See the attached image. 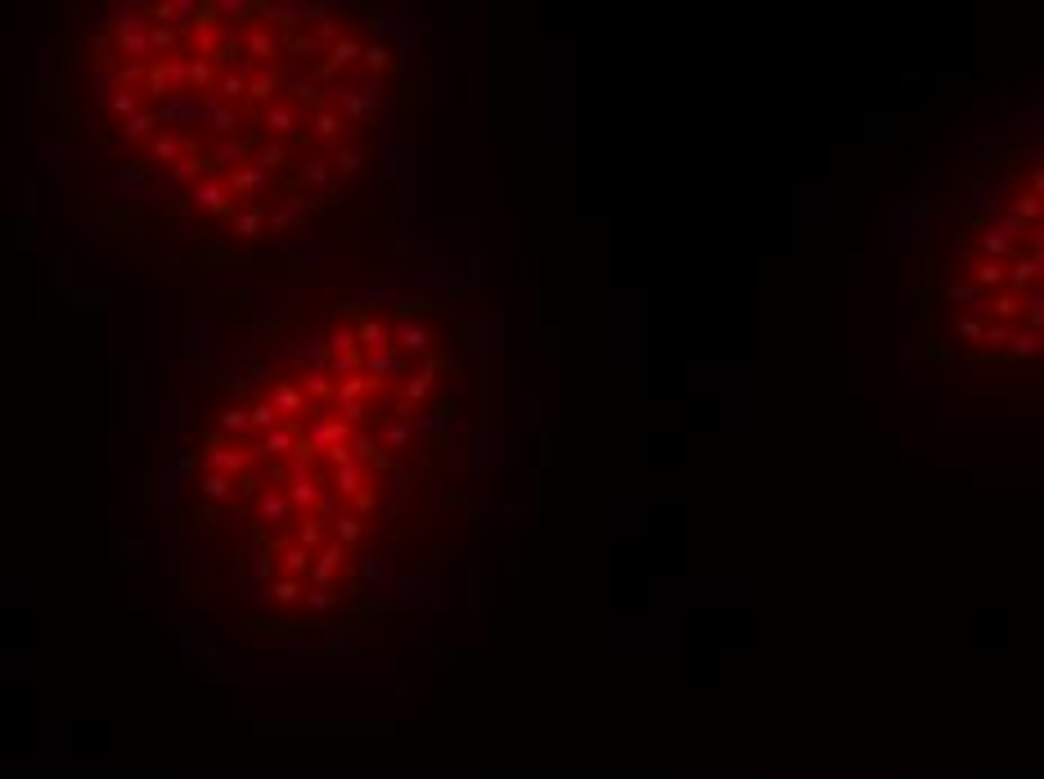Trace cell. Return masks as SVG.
Listing matches in <instances>:
<instances>
[{
  "mask_svg": "<svg viewBox=\"0 0 1044 779\" xmlns=\"http://www.w3.org/2000/svg\"><path fill=\"white\" fill-rule=\"evenodd\" d=\"M176 5V32L189 41V32L203 23V0H171Z\"/></svg>",
  "mask_w": 1044,
  "mask_h": 779,
  "instance_id": "obj_32",
  "label": "cell"
},
{
  "mask_svg": "<svg viewBox=\"0 0 1044 779\" xmlns=\"http://www.w3.org/2000/svg\"><path fill=\"white\" fill-rule=\"evenodd\" d=\"M225 185H230V194L234 199H257V194H266L270 190V172H261L257 167V158H248L243 167H234V172H225Z\"/></svg>",
  "mask_w": 1044,
  "mask_h": 779,
  "instance_id": "obj_13",
  "label": "cell"
},
{
  "mask_svg": "<svg viewBox=\"0 0 1044 779\" xmlns=\"http://www.w3.org/2000/svg\"><path fill=\"white\" fill-rule=\"evenodd\" d=\"M198 176H207V172H203V158H194V154L180 158V163L171 167V181H189V185H194Z\"/></svg>",
  "mask_w": 1044,
  "mask_h": 779,
  "instance_id": "obj_41",
  "label": "cell"
},
{
  "mask_svg": "<svg viewBox=\"0 0 1044 779\" xmlns=\"http://www.w3.org/2000/svg\"><path fill=\"white\" fill-rule=\"evenodd\" d=\"M284 55L293 59V64H311L315 59V32H293V37H284Z\"/></svg>",
  "mask_w": 1044,
  "mask_h": 779,
  "instance_id": "obj_34",
  "label": "cell"
},
{
  "mask_svg": "<svg viewBox=\"0 0 1044 779\" xmlns=\"http://www.w3.org/2000/svg\"><path fill=\"white\" fill-rule=\"evenodd\" d=\"M248 415H252V433H257V437H261V433H270V428H279V424H284V419H279V410L270 406L266 397H261V401H252V406H248Z\"/></svg>",
  "mask_w": 1044,
  "mask_h": 779,
  "instance_id": "obj_36",
  "label": "cell"
},
{
  "mask_svg": "<svg viewBox=\"0 0 1044 779\" xmlns=\"http://www.w3.org/2000/svg\"><path fill=\"white\" fill-rule=\"evenodd\" d=\"M284 496H288V505H293V523H297V518H311L315 509H320L324 487H320V469H315L311 455H297V460L288 464Z\"/></svg>",
  "mask_w": 1044,
  "mask_h": 779,
  "instance_id": "obj_2",
  "label": "cell"
},
{
  "mask_svg": "<svg viewBox=\"0 0 1044 779\" xmlns=\"http://www.w3.org/2000/svg\"><path fill=\"white\" fill-rule=\"evenodd\" d=\"M239 46H243V55H248L257 68H275V59L284 55V37H279V32L270 28L266 19H252L248 28H243V41H239Z\"/></svg>",
  "mask_w": 1044,
  "mask_h": 779,
  "instance_id": "obj_7",
  "label": "cell"
},
{
  "mask_svg": "<svg viewBox=\"0 0 1044 779\" xmlns=\"http://www.w3.org/2000/svg\"><path fill=\"white\" fill-rule=\"evenodd\" d=\"M216 68H221V77H252V73H257V64L243 55L239 41H225V50L216 55Z\"/></svg>",
  "mask_w": 1044,
  "mask_h": 779,
  "instance_id": "obj_28",
  "label": "cell"
},
{
  "mask_svg": "<svg viewBox=\"0 0 1044 779\" xmlns=\"http://www.w3.org/2000/svg\"><path fill=\"white\" fill-rule=\"evenodd\" d=\"M333 181V158L324 154H311L302 167H297V185H302V194H311V199H320L324 190H329Z\"/></svg>",
  "mask_w": 1044,
  "mask_h": 779,
  "instance_id": "obj_16",
  "label": "cell"
},
{
  "mask_svg": "<svg viewBox=\"0 0 1044 779\" xmlns=\"http://www.w3.org/2000/svg\"><path fill=\"white\" fill-rule=\"evenodd\" d=\"M365 536H369V523H365V518H356L351 509L329 523V541L342 545V550H351V545H365Z\"/></svg>",
  "mask_w": 1044,
  "mask_h": 779,
  "instance_id": "obj_22",
  "label": "cell"
},
{
  "mask_svg": "<svg viewBox=\"0 0 1044 779\" xmlns=\"http://www.w3.org/2000/svg\"><path fill=\"white\" fill-rule=\"evenodd\" d=\"M293 541L302 545V550H311V554H320L324 545H329V523H324V518H297L293 523Z\"/></svg>",
  "mask_w": 1044,
  "mask_h": 779,
  "instance_id": "obj_25",
  "label": "cell"
},
{
  "mask_svg": "<svg viewBox=\"0 0 1044 779\" xmlns=\"http://www.w3.org/2000/svg\"><path fill=\"white\" fill-rule=\"evenodd\" d=\"M315 208H320V199H311V194L293 190L284 203H279V208L266 212V226H270V230H288V226H297V221H302L306 212H315Z\"/></svg>",
  "mask_w": 1044,
  "mask_h": 779,
  "instance_id": "obj_14",
  "label": "cell"
},
{
  "mask_svg": "<svg viewBox=\"0 0 1044 779\" xmlns=\"http://www.w3.org/2000/svg\"><path fill=\"white\" fill-rule=\"evenodd\" d=\"M189 208L194 212H203V217H225V212L234 208V194H230V185H225V176H198L194 185H189Z\"/></svg>",
  "mask_w": 1044,
  "mask_h": 779,
  "instance_id": "obj_6",
  "label": "cell"
},
{
  "mask_svg": "<svg viewBox=\"0 0 1044 779\" xmlns=\"http://www.w3.org/2000/svg\"><path fill=\"white\" fill-rule=\"evenodd\" d=\"M365 50H369V41H360V37H351V32H342V37L329 46V55H324V59H329L338 73H351L356 64H365Z\"/></svg>",
  "mask_w": 1044,
  "mask_h": 779,
  "instance_id": "obj_20",
  "label": "cell"
},
{
  "mask_svg": "<svg viewBox=\"0 0 1044 779\" xmlns=\"http://www.w3.org/2000/svg\"><path fill=\"white\" fill-rule=\"evenodd\" d=\"M261 226H266V208H248V212H234V235H243V239H252V235H261Z\"/></svg>",
  "mask_w": 1044,
  "mask_h": 779,
  "instance_id": "obj_38",
  "label": "cell"
},
{
  "mask_svg": "<svg viewBox=\"0 0 1044 779\" xmlns=\"http://www.w3.org/2000/svg\"><path fill=\"white\" fill-rule=\"evenodd\" d=\"M248 14H261V10L243 5V0H212V19H216V28H243V23H252Z\"/></svg>",
  "mask_w": 1044,
  "mask_h": 779,
  "instance_id": "obj_29",
  "label": "cell"
},
{
  "mask_svg": "<svg viewBox=\"0 0 1044 779\" xmlns=\"http://www.w3.org/2000/svg\"><path fill=\"white\" fill-rule=\"evenodd\" d=\"M257 127H261V136H266V140H288V136H297V131L306 127V113H302V104H297V100H275V104H266V109L257 113Z\"/></svg>",
  "mask_w": 1044,
  "mask_h": 779,
  "instance_id": "obj_4",
  "label": "cell"
},
{
  "mask_svg": "<svg viewBox=\"0 0 1044 779\" xmlns=\"http://www.w3.org/2000/svg\"><path fill=\"white\" fill-rule=\"evenodd\" d=\"M297 388L306 392V401H311V406H333V397H338V379H333L329 370H306V374H297Z\"/></svg>",
  "mask_w": 1044,
  "mask_h": 779,
  "instance_id": "obj_18",
  "label": "cell"
},
{
  "mask_svg": "<svg viewBox=\"0 0 1044 779\" xmlns=\"http://www.w3.org/2000/svg\"><path fill=\"white\" fill-rule=\"evenodd\" d=\"M360 172H365V149L342 145L338 158H333V176H360Z\"/></svg>",
  "mask_w": 1044,
  "mask_h": 779,
  "instance_id": "obj_37",
  "label": "cell"
},
{
  "mask_svg": "<svg viewBox=\"0 0 1044 779\" xmlns=\"http://www.w3.org/2000/svg\"><path fill=\"white\" fill-rule=\"evenodd\" d=\"M306 608H311V613H333V608H338V595H333V590H320V586H306Z\"/></svg>",
  "mask_w": 1044,
  "mask_h": 779,
  "instance_id": "obj_40",
  "label": "cell"
},
{
  "mask_svg": "<svg viewBox=\"0 0 1044 779\" xmlns=\"http://www.w3.org/2000/svg\"><path fill=\"white\" fill-rule=\"evenodd\" d=\"M311 559H315V554H311V550H302V545H297V541H284V545H275L279 577H297V581H306V577H311Z\"/></svg>",
  "mask_w": 1044,
  "mask_h": 779,
  "instance_id": "obj_19",
  "label": "cell"
},
{
  "mask_svg": "<svg viewBox=\"0 0 1044 779\" xmlns=\"http://www.w3.org/2000/svg\"><path fill=\"white\" fill-rule=\"evenodd\" d=\"M153 127H158V109H140L135 118H126L122 127V140H144V136H153Z\"/></svg>",
  "mask_w": 1044,
  "mask_h": 779,
  "instance_id": "obj_33",
  "label": "cell"
},
{
  "mask_svg": "<svg viewBox=\"0 0 1044 779\" xmlns=\"http://www.w3.org/2000/svg\"><path fill=\"white\" fill-rule=\"evenodd\" d=\"M243 568H248V608H252V613H266V608H270V590H275V577H279L275 550H270L266 541H257L248 550V559H243Z\"/></svg>",
  "mask_w": 1044,
  "mask_h": 779,
  "instance_id": "obj_3",
  "label": "cell"
},
{
  "mask_svg": "<svg viewBox=\"0 0 1044 779\" xmlns=\"http://www.w3.org/2000/svg\"><path fill=\"white\" fill-rule=\"evenodd\" d=\"M266 401L279 410V419H284V424H302V419L311 415V401H306V392L297 388V379H279L275 388L266 392Z\"/></svg>",
  "mask_w": 1044,
  "mask_h": 779,
  "instance_id": "obj_10",
  "label": "cell"
},
{
  "mask_svg": "<svg viewBox=\"0 0 1044 779\" xmlns=\"http://www.w3.org/2000/svg\"><path fill=\"white\" fill-rule=\"evenodd\" d=\"M297 599H306V581H297V577H275L270 604H275V608H293Z\"/></svg>",
  "mask_w": 1044,
  "mask_h": 779,
  "instance_id": "obj_31",
  "label": "cell"
},
{
  "mask_svg": "<svg viewBox=\"0 0 1044 779\" xmlns=\"http://www.w3.org/2000/svg\"><path fill=\"white\" fill-rule=\"evenodd\" d=\"M216 95H221L225 104L243 100V95H248V77H221V82H216Z\"/></svg>",
  "mask_w": 1044,
  "mask_h": 779,
  "instance_id": "obj_42",
  "label": "cell"
},
{
  "mask_svg": "<svg viewBox=\"0 0 1044 779\" xmlns=\"http://www.w3.org/2000/svg\"><path fill=\"white\" fill-rule=\"evenodd\" d=\"M252 158H257L261 172L275 176V172H288V163H293V149H288L284 140H270V145L261 149V154H252Z\"/></svg>",
  "mask_w": 1044,
  "mask_h": 779,
  "instance_id": "obj_30",
  "label": "cell"
},
{
  "mask_svg": "<svg viewBox=\"0 0 1044 779\" xmlns=\"http://www.w3.org/2000/svg\"><path fill=\"white\" fill-rule=\"evenodd\" d=\"M279 91H284V86H279V64H275V68H257V73L248 77V100L257 104V109L275 104Z\"/></svg>",
  "mask_w": 1044,
  "mask_h": 779,
  "instance_id": "obj_23",
  "label": "cell"
},
{
  "mask_svg": "<svg viewBox=\"0 0 1044 779\" xmlns=\"http://www.w3.org/2000/svg\"><path fill=\"white\" fill-rule=\"evenodd\" d=\"M342 131H347V118H342L333 104H311V113H306V136H311L315 145H333Z\"/></svg>",
  "mask_w": 1044,
  "mask_h": 779,
  "instance_id": "obj_12",
  "label": "cell"
},
{
  "mask_svg": "<svg viewBox=\"0 0 1044 779\" xmlns=\"http://www.w3.org/2000/svg\"><path fill=\"white\" fill-rule=\"evenodd\" d=\"M387 68H392V46H387V41H369L365 73H387Z\"/></svg>",
  "mask_w": 1044,
  "mask_h": 779,
  "instance_id": "obj_39",
  "label": "cell"
},
{
  "mask_svg": "<svg viewBox=\"0 0 1044 779\" xmlns=\"http://www.w3.org/2000/svg\"><path fill=\"white\" fill-rule=\"evenodd\" d=\"M216 437H225V442H234V437H252V415L248 406H225L221 415H216Z\"/></svg>",
  "mask_w": 1044,
  "mask_h": 779,
  "instance_id": "obj_24",
  "label": "cell"
},
{
  "mask_svg": "<svg viewBox=\"0 0 1044 779\" xmlns=\"http://www.w3.org/2000/svg\"><path fill=\"white\" fill-rule=\"evenodd\" d=\"M239 482L225 478V473H203V482H198V491H203V500H212V505H234V500H243V491H234Z\"/></svg>",
  "mask_w": 1044,
  "mask_h": 779,
  "instance_id": "obj_26",
  "label": "cell"
},
{
  "mask_svg": "<svg viewBox=\"0 0 1044 779\" xmlns=\"http://www.w3.org/2000/svg\"><path fill=\"white\" fill-rule=\"evenodd\" d=\"M149 23H153L149 10H122V14H117V50H122V55H135V64L153 59Z\"/></svg>",
  "mask_w": 1044,
  "mask_h": 779,
  "instance_id": "obj_5",
  "label": "cell"
},
{
  "mask_svg": "<svg viewBox=\"0 0 1044 779\" xmlns=\"http://www.w3.org/2000/svg\"><path fill=\"white\" fill-rule=\"evenodd\" d=\"M914 343L977 392H1044V77L941 154L914 230Z\"/></svg>",
  "mask_w": 1044,
  "mask_h": 779,
  "instance_id": "obj_1",
  "label": "cell"
},
{
  "mask_svg": "<svg viewBox=\"0 0 1044 779\" xmlns=\"http://www.w3.org/2000/svg\"><path fill=\"white\" fill-rule=\"evenodd\" d=\"M180 46H185V37H180L171 23H149V50H153V59H158V64L176 55Z\"/></svg>",
  "mask_w": 1044,
  "mask_h": 779,
  "instance_id": "obj_27",
  "label": "cell"
},
{
  "mask_svg": "<svg viewBox=\"0 0 1044 779\" xmlns=\"http://www.w3.org/2000/svg\"><path fill=\"white\" fill-rule=\"evenodd\" d=\"M266 23L279 32V37H293V32H306V28H315V5H266Z\"/></svg>",
  "mask_w": 1044,
  "mask_h": 779,
  "instance_id": "obj_11",
  "label": "cell"
},
{
  "mask_svg": "<svg viewBox=\"0 0 1044 779\" xmlns=\"http://www.w3.org/2000/svg\"><path fill=\"white\" fill-rule=\"evenodd\" d=\"M342 563H347V550L342 545H324L320 554L311 559V577H306V586H320V590H333V581H338V572H342Z\"/></svg>",
  "mask_w": 1044,
  "mask_h": 779,
  "instance_id": "obj_15",
  "label": "cell"
},
{
  "mask_svg": "<svg viewBox=\"0 0 1044 779\" xmlns=\"http://www.w3.org/2000/svg\"><path fill=\"white\" fill-rule=\"evenodd\" d=\"M203 473H225V478L239 482L248 473V446L243 442H225V437H212L203 446Z\"/></svg>",
  "mask_w": 1044,
  "mask_h": 779,
  "instance_id": "obj_9",
  "label": "cell"
},
{
  "mask_svg": "<svg viewBox=\"0 0 1044 779\" xmlns=\"http://www.w3.org/2000/svg\"><path fill=\"white\" fill-rule=\"evenodd\" d=\"M180 158H189L185 136H176V131H162V136H153V145H149V163H153V167H176Z\"/></svg>",
  "mask_w": 1044,
  "mask_h": 779,
  "instance_id": "obj_21",
  "label": "cell"
},
{
  "mask_svg": "<svg viewBox=\"0 0 1044 779\" xmlns=\"http://www.w3.org/2000/svg\"><path fill=\"white\" fill-rule=\"evenodd\" d=\"M248 140H221V145H212L203 154V172H216V167H225V172H234V167L248 163Z\"/></svg>",
  "mask_w": 1044,
  "mask_h": 779,
  "instance_id": "obj_17",
  "label": "cell"
},
{
  "mask_svg": "<svg viewBox=\"0 0 1044 779\" xmlns=\"http://www.w3.org/2000/svg\"><path fill=\"white\" fill-rule=\"evenodd\" d=\"M108 109H113V118H122V122L135 118V113L144 109V104H140V91H131V86H117L113 100H108Z\"/></svg>",
  "mask_w": 1044,
  "mask_h": 779,
  "instance_id": "obj_35",
  "label": "cell"
},
{
  "mask_svg": "<svg viewBox=\"0 0 1044 779\" xmlns=\"http://www.w3.org/2000/svg\"><path fill=\"white\" fill-rule=\"evenodd\" d=\"M158 127L167 131H185V127H203V95L198 91H176L171 100L158 104Z\"/></svg>",
  "mask_w": 1044,
  "mask_h": 779,
  "instance_id": "obj_8",
  "label": "cell"
}]
</instances>
